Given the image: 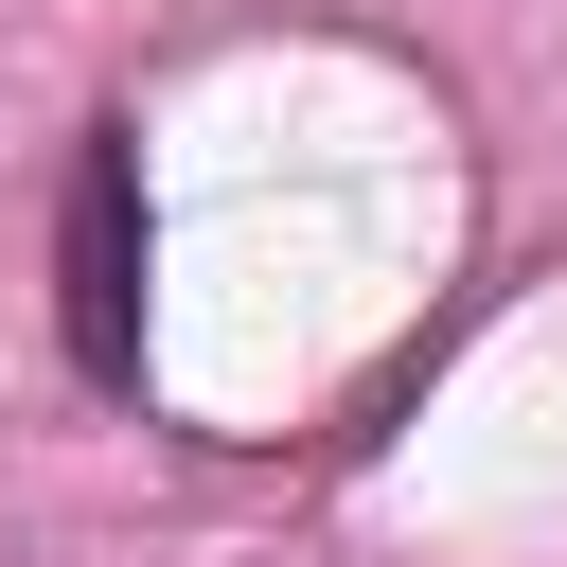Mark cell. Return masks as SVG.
<instances>
[{
    "instance_id": "cell-1",
    "label": "cell",
    "mask_w": 567,
    "mask_h": 567,
    "mask_svg": "<svg viewBox=\"0 0 567 567\" xmlns=\"http://www.w3.org/2000/svg\"><path fill=\"white\" fill-rule=\"evenodd\" d=\"M53 301H71V372H89V390H142V142H124V124H89V159H71Z\"/></svg>"
}]
</instances>
